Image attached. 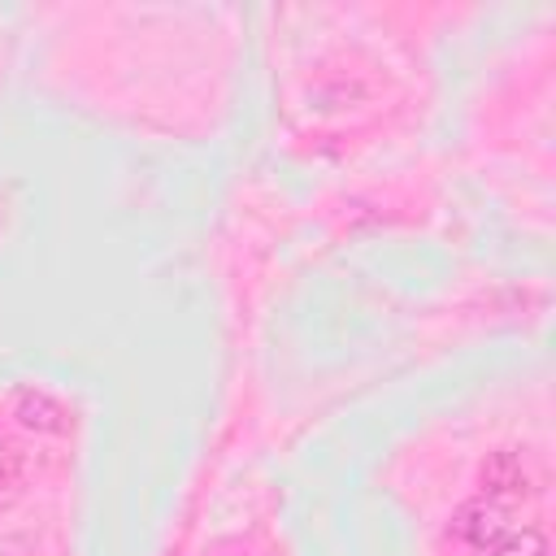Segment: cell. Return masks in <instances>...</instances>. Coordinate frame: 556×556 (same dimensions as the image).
<instances>
[{
    "label": "cell",
    "mask_w": 556,
    "mask_h": 556,
    "mask_svg": "<svg viewBox=\"0 0 556 556\" xmlns=\"http://www.w3.org/2000/svg\"><path fill=\"white\" fill-rule=\"evenodd\" d=\"M452 534L465 539L478 552H491L500 539H508V508L500 500H491V495H478V500H469V504L456 508Z\"/></svg>",
    "instance_id": "1"
},
{
    "label": "cell",
    "mask_w": 556,
    "mask_h": 556,
    "mask_svg": "<svg viewBox=\"0 0 556 556\" xmlns=\"http://www.w3.org/2000/svg\"><path fill=\"white\" fill-rule=\"evenodd\" d=\"M13 417H17V426H26V430H35V434H61L70 413H65V404L52 400L48 391L22 387V391L13 395Z\"/></svg>",
    "instance_id": "2"
},
{
    "label": "cell",
    "mask_w": 556,
    "mask_h": 556,
    "mask_svg": "<svg viewBox=\"0 0 556 556\" xmlns=\"http://www.w3.org/2000/svg\"><path fill=\"white\" fill-rule=\"evenodd\" d=\"M482 486H486L491 500H500V495H526V491H530V478H526L521 456H517V452H495V456H486V465H482Z\"/></svg>",
    "instance_id": "3"
},
{
    "label": "cell",
    "mask_w": 556,
    "mask_h": 556,
    "mask_svg": "<svg viewBox=\"0 0 556 556\" xmlns=\"http://www.w3.org/2000/svg\"><path fill=\"white\" fill-rule=\"evenodd\" d=\"M22 491H26V456L17 452V443L0 439V508H9Z\"/></svg>",
    "instance_id": "4"
},
{
    "label": "cell",
    "mask_w": 556,
    "mask_h": 556,
    "mask_svg": "<svg viewBox=\"0 0 556 556\" xmlns=\"http://www.w3.org/2000/svg\"><path fill=\"white\" fill-rule=\"evenodd\" d=\"M486 556H547V539L534 530V526H526L521 534H508V539H500Z\"/></svg>",
    "instance_id": "5"
}]
</instances>
